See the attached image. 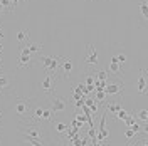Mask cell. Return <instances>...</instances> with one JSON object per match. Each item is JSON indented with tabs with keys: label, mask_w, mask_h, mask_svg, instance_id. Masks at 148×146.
<instances>
[{
	"label": "cell",
	"mask_w": 148,
	"mask_h": 146,
	"mask_svg": "<svg viewBox=\"0 0 148 146\" xmlns=\"http://www.w3.org/2000/svg\"><path fill=\"white\" fill-rule=\"evenodd\" d=\"M0 5H2V7H5V9H3L5 12H12V10H14V9H12V5H10L9 0H0Z\"/></svg>",
	"instance_id": "obj_26"
},
{
	"label": "cell",
	"mask_w": 148,
	"mask_h": 146,
	"mask_svg": "<svg viewBox=\"0 0 148 146\" xmlns=\"http://www.w3.org/2000/svg\"><path fill=\"white\" fill-rule=\"evenodd\" d=\"M32 101H34V96H30V98H18V101L15 102L14 109H15V114H17L20 119H25V116L30 114Z\"/></svg>",
	"instance_id": "obj_1"
},
{
	"label": "cell",
	"mask_w": 148,
	"mask_h": 146,
	"mask_svg": "<svg viewBox=\"0 0 148 146\" xmlns=\"http://www.w3.org/2000/svg\"><path fill=\"white\" fill-rule=\"evenodd\" d=\"M103 92H104L106 96H121V94L125 92V84H123V81L111 82L110 79H108L104 89H103Z\"/></svg>",
	"instance_id": "obj_4"
},
{
	"label": "cell",
	"mask_w": 148,
	"mask_h": 146,
	"mask_svg": "<svg viewBox=\"0 0 148 146\" xmlns=\"http://www.w3.org/2000/svg\"><path fill=\"white\" fill-rule=\"evenodd\" d=\"M12 87V77L7 72L0 71V94H7Z\"/></svg>",
	"instance_id": "obj_9"
},
{
	"label": "cell",
	"mask_w": 148,
	"mask_h": 146,
	"mask_svg": "<svg viewBox=\"0 0 148 146\" xmlns=\"http://www.w3.org/2000/svg\"><path fill=\"white\" fill-rule=\"evenodd\" d=\"M94 79H96L94 72H89L86 76V79H84V84H86V86H94Z\"/></svg>",
	"instance_id": "obj_22"
},
{
	"label": "cell",
	"mask_w": 148,
	"mask_h": 146,
	"mask_svg": "<svg viewBox=\"0 0 148 146\" xmlns=\"http://www.w3.org/2000/svg\"><path fill=\"white\" fill-rule=\"evenodd\" d=\"M32 65V55L30 54H20V61H18V69H27Z\"/></svg>",
	"instance_id": "obj_11"
},
{
	"label": "cell",
	"mask_w": 148,
	"mask_h": 146,
	"mask_svg": "<svg viewBox=\"0 0 148 146\" xmlns=\"http://www.w3.org/2000/svg\"><path fill=\"white\" fill-rule=\"evenodd\" d=\"M108 69H110V72H111V74H114V76H118V77H120L123 72H125V67L118 64V62L114 61V57H111L110 64H108Z\"/></svg>",
	"instance_id": "obj_10"
},
{
	"label": "cell",
	"mask_w": 148,
	"mask_h": 146,
	"mask_svg": "<svg viewBox=\"0 0 148 146\" xmlns=\"http://www.w3.org/2000/svg\"><path fill=\"white\" fill-rule=\"evenodd\" d=\"M89 2H99V0H89Z\"/></svg>",
	"instance_id": "obj_34"
},
{
	"label": "cell",
	"mask_w": 148,
	"mask_h": 146,
	"mask_svg": "<svg viewBox=\"0 0 148 146\" xmlns=\"http://www.w3.org/2000/svg\"><path fill=\"white\" fill-rule=\"evenodd\" d=\"M123 121H125V124H126V126L130 128V126H131V124L135 123V114H133V113H128V116L123 119Z\"/></svg>",
	"instance_id": "obj_23"
},
{
	"label": "cell",
	"mask_w": 148,
	"mask_h": 146,
	"mask_svg": "<svg viewBox=\"0 0 148 146\" xmlns=\"http://www.w3.org/2000/svg\"><path fill=\"white\" fill-rule=\"evenodd\" d=\"M94 76H96L98 81H108L110 79V74L106 72V71H98V72H94Z\"/></svg>",
	"instance_id": "obj_19"
},
{
	"label": "cell",
	"mask_w": 148,
	"mask_h": 146,
	"mask_svg": "<svg viewBox=\"0 0 148 146\" xmlns=\"http://www.w3.org/2000/svg\"><path fill=\"white\" fill-rule=\"evenodd\" d=\"M94 136H96V129H94V128H89V129H88V138H89V139H92Z\"/></svg>",
	"instance_id": "obj_31"
},
{
	"label": "cell",
	"mask_w": 148,
	"mask_h": 146,
	"mask_svg": "<svg viewBox=\"0 0 148 146\" xmlns=\"http://www.w3.org/2000/svg\"><path fill=\"white\" fill-rule=\"evenodd\" d=\"M126 116H128V113H126L125 109H121V108L114 113V118H118V119H125Z\"/></svg>",
	"instance_id": "obj_25"
},
{
	"label": "cell",
	"mask_w": 148,
	"mask_h": 146,
	"mask_svg": "<svg viewBox=\"0 0 148 146\" xmlns=\"http://www.w3.org/2000/svg\"><path fill=\"white\" fill-rule=\"evenodd\" d=\"M0 146H2V145H0Z\"/></svg>",
	"instance_id": "obj_36"
},
{
	"label": "cell",
	"mask_w": 148,
	"mask_h": 146,
	"mask_svg": "<svg viewBox=\"0 0 148 146\" xmlns=\"http://www.w3.org/2000/svg\"><path fill=\"white\" fill-rule=\"evenodd\" d=\"M54 55H42V54H39V62H40V64H42V67H44V69H49V67H51V65H52V62H54Z\"/></svg>",
	"instance_id": "obj_13"
},
{
	"label": "cell",
	"mask_w": 148,
	"mask_h": 146,
	"mask_svg": "<svg viewBox=\"0 0 148 146\" xmlns=\"http://www.w3.org/2000/svg\"><path fill=\"white\" fill-rule=\"evenodd\" d=\"M140 12H141V15H143V20H147L148 18V3L147 2H141V5H140Z\"/></svg>",
	"instance_id": "obj_20"
},
{
	"label": "cell",
	"mask_w": 148,
	"mask_h": 146,
	"mask_svg": "<svg viewBox=\"0 0 148 146\" xmlns=\"http://www.w3.org/2000/svg\"><path fill=\"white\" fill-rule=\"evenodd\" d=\"M52 128L56 129V133H59V134H64L69 126H67L66 123H62V121H54V123H52Z\"/></svg>",
	"instance_id": "obj_14"
},
{
	"label": "cell",
	"mask_w": 148,
	"mask_h": 146,
	"mask_svg": "<svg viewBox=\"0 0 148 146\" xmlns=\"http://www.w3.org/2000/svg\"><path fill=\"white\" fill-rule=\"evenodd\" d=\"M42 44H39V42H32V40H30V39H29V40H25V42H24V44H20V54H34V52H37V54H39V52H40V50H42Z\"/></svg>",
	"instance_id": "obj_7"
},
{
	"label": "cell",
	"mask_w": 148,
	"mask_h": 146,
	"mask_svg": "<svg viewBox=\"0 0 148 146\" xmlns=\"http://www.w3.org/2000/svg\"><path fill=\"white\" fill-rule=\"evenodd\" d=\"M9 2H10V5H12V9H15V7H17V3L20 2V0H9Z\"/></svg>",
	"instance_id": "obj_32"
},
{
	"label": "cell",
	"mask_w": 148,
	"mask_h": 146,
	"mask_svg": "<svg viewBox=\"0 0 148 146\" xmlns=\"http://www.w3.org/2000/svg\"><path fill=\"white\" fill-rule=\"evenodd\" d=\"M136 116H138V118L141 119L143 123H147V121H148V111H147V109H140Z\"/></svg>",
	"instance_id": "obj_24"
},
{
	"label": "cell",
	"mask_w": 148,
	"mask_h": 146,
	"mask_svg": "<svg viewBox=\"0 0 148 146\" xmlns=\"http://www.w3.org/2000/svg\"><path fill=\"white\" fill-rule=\"evenodd\" d=\"M89 143H91V146H108L106 143H101V141H96V138H92V139H89Z\"/></svg>",
	"instance_id": "obj_28"
},
{
	"label": "cell",
	"mask_w": 148,
	"mask_h": 146,
	"mask_svg": "<svg viewBox=\"0 0 148 146\" xmlns=\"http://www.w3.org/2000/svg\"><path fill=\"white\" fill-rule=\"evenodd\" d=\"M0 116H2V113H0Z\"/></svg>",
	"instance_id": "obj_35"
},
{
	"label": "cell",
	"mask_w": 148,
	"mask_h": 146,
	"mask_svg": "<svg viewBox=\"0 0 148 146\" xmlns=\"http://www.w3.org/2000/svg\"><path fill=\"white\" fill-rule=\"evenodd\" d=\"M113 57H114V61H116L120 65H123V67H125V65H126V62H128V57H126V54H125V52H118V54L113 55Z\"/></svg>",
	"instance_id": "obj_17"
},
{
	"label": "cell",
	"mask_w": 148,
	"mask_h": 146,
	"mask_svg": "<svg viewBox=\"0 0 148 146\" xmlns=\"http://www.w3.org/2000/svg\"><path fill=\"white\" fill-rule=\"evenodd\" d=\"M140 77H138V82H136V89H138L140 94H143L145 92V89H147V76H145V71L141 69L140 71Z\"/></svg>",
	"instance_id": "obj_12"
},
{
	"label": "cell",
	"mask_w": 148,
	"mask_h": 146,
	"mask_svg": "<svg viewBox=\"0 0 148 146\" xmlns=\"http://www.w3.org/2000/svg\"><path fill=\"white\" fill-rule=\"evenodd\" d=\"M125 136H126V138H128V139H133V138H135V136H136V134H135V133H133V131H131V129H126V131H125Z\"/></svg>",
	"instance_id": "obj_30"
},
{
	"label": "cell",
	"mask_w": 148,
	"mask_h": 146,
	"mask_svg": "<svg viewBox=\"0 0 148 146\" xmlns=\"http://www.w3.org/2000/svg\"><path fill=\"white\" fill-rule=\"evenodd\" d=\"M30 39V32H29L27 29H22V30H18L17 32V42L18 44H24L25 40Z\"/></svg>",
	"instance_id": "obj_15"
},
{
	"label": "cell",
	"mask_w": 148,
	"mask_h": 146,
	"mask_svg": "<svg viewBox=\"0 0 148 146\" xmlns=\"http://www.w3.org/2000/svg\"><path fill=\"white\" fill-rule=\"evenodd\" d=\"M104 108H106V111H108V113H111V114H114V113H116V111L120 109L121 106H120V102H113V104H106Z\"/></svg>",
	"instance_id": "obj_18"
},
{
	"label": "cell",
	"mask_w": 148,
	"mask_h": 146,
	"mask_svg": "<svg viewBox=\"0 0 148 146\" xmlns=\"http://www.w3.org/2000/svg\"><path fill=\"white\" fill-rule=\"evenodd\" d=\"M20 131H22L25 136L32 138V139H37V141H40V143H42V139L46 138V134H44V131L40 129V126H37L34 123H29L27 126H22Z\"/></svg>",
	"instance_id": "obj_2"
},
{
	"label": "cell",
	"mask_w": 148,
	"mask_h": 146,
	"mask_svg": "<svg viewBox=\"0 0 148 146\" xmlns=\"http://www.w3.org/2000/svg\"><path fill=\"white\" fill-rule=\"evenodd\" d=\"M98 52H96V47L92 44L86 46V55H84V64L89 65V67H96L98 65Z\"/></svg>",
	"instance_id": "obj_6"
},
{
	"label": "cell",
	"mask_w": 148,
	"mask_h": 146,
	"mask_svg": "<svg viewBox=\"0 0 148 146\" xmlns=\"http://www.w3.org/2000/svg\"><path fill=\"white\" fill-rule=\"evenodd\" d=\"M2 12H3V7H2V5H0V14H2Z\"/></svg>",
	"instance_id": "obj_33"
},
{
	"label": "cell",
	"mask_w": 148,
	"mask_h": 146,
	"mask_svg": "<svg viewBox=\"0 0 148 146\" xmlns=\"http://www.w3.org/2000/svg\"><path fill=\"white\" fill-rule=\"evenodd\" d=\"M61 62H62V65H61V77L59 79H69V74L73 72V67H74L73 59L62 55V61Z\"/></svg>",
	"instance_id": "obj_8"
},
{
	"label": "cell",
	"mask_w": 148,
	"mask_h": 146,
	"mask_svg": "<svg viewBox=\"0 0 148 146\" xmlns=\"http://www.w3.org/2000/svg\"><path fill=\"white\" fill-rule=\"evenodd\" d=\"M52 118H54V113H52L51 109H44L42 111V123H44V121H51Z\"/></svg>",
	"instance_id": "obj_21"
},
{
	"label": "cell",
	"mask_w": 148,
	"mask_h": 146,
	"mask_svg": "<svg viewBox=\"0 0 148 146\" xmlns=\"http://www.w3.org/2000/svg\"><path fill=\"white\" fill-rule=\"evenodd\" d=\"M76 121H77L79 124H84V121H86V116H84V114H76Z\"/></svg>",
	"instance_id": "obj_29"
},
{
	"label": "cell",
	"mask_w": 148,
	"mask_h": 146,
	"mask_svg": "<svg viewBox=\"0 0 148 146\" xmlns=\"http://www.w3.org/2000/svg\"><path fill=\"white\" fill-rule=\"evenodd\" d=\"M49 104H51V108L49 109L52 111V113H64L66 108H67V102H66V98L62 96H57V94H52V96H49Z\"/></svg>",
	"instance_id": "obj_3"
},
{
	"label": "cell",
	"mask_w": 148,
	"mask_h": 146,
	"mask_svg": "<svg viewBox=\"0 0 148 146\" xmlns=\"http://www.w3.org/2000/svg\"><path fill=\"white\" fill-rule=\"evenodd\" d=\"M130 129H131V131H133V133H135V134H138L140 131H141V126H140L138 123H133V124H131V126H130Z\"/></svg>",
	"instance_id": "obj_27"
},
{
	"label": "cell",
	"mask_w": 148,
	"mask_h": 146,
	"mask_svg": "<svg viewBox=\"0 0 148 146\" xmlns=\"http://www.w3.org/2000/svg\"><path fill=\"white\" fill-rule=\"evenodd\" d=\"M92 99L96 101V102H98V104H101V106H106V94H104V92L103 91H96L94 92V98H92Z\"/></svg>",
	"instance_id": "obj_16"
},
{
	"label": "cell",
	"mask_w": 148,
	"mask_h": 146,
	"mask_svg": "<svg viewBox=\"0 0 148 146\" xmlns=\"http://www.w3.org/2000/svg\"><path fill=\"white\" fill-rule=\"evenodd\" d=\"M56 82H57V76L47 72V76L42 79V82H40L39 86H40V89L46 92L47 96H52L56 92Z\"/></svg>",
	"instance_id": "obj_5"
}]
</instances>
